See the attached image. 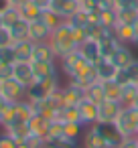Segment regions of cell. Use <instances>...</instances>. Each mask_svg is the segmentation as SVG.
I'll use <instances>...</instances> for the list:
<instances>
[{"label":"cell","mask_w":138,"mask_h":148,"mask_svg":"<svg viewBox=\"0 0 138 148\" xmlns=\"http://www.w3.org/2000/svg\"><path fill=\"white\" fill-rule=\"evenodd\" d=\"M59 69L63 71V75H65L69 81H73V83H77V85H81V87H87V85H91L93 81H97L95 65L89 63V61L79 53V49L73 51V53H69V55H65V57H61V59H59Z\"/></svg>","instance_id":"1"},{"label":"cell","mask_w":138,"mask_h":148,"mask_svg":"<svg viewBox=\"0 0 138 148\" xmlns=\"http://www.w3.org/2000/svg\"><path fill=\"white\" fill-rule=\"evenodd\" d=\"M49 43H51L53 51L57 53V59H61V57H65V55H69V53H73V51L79 49L77 39H75V33H73V27H71L67 21H63V23L51 33Z\"/></svg>","instance_id":"2"},{"label":"cell","mask_w":138,"mask_h":148,"mask_svg":"<svg viewBox=\"0 0 138 148\" xmlns=\"http://www.w3.org/2000/svg\"><path fill=\"white\" fill-rule=\"evenodd\" d=\"M61 83H59V75H53V77H45V79H35L29 87H27V99L29 101H43L47 99L55 89H59Z\"/></svg>","instance_id":"3"},{"label":"cell","mask_w":138,"mask_h":148,"mask_svg":"<svg viewBox=\"0 0 138 148\" xmlns=\"http://www.w3.org/2000/svg\"><path fill=\"white\" fill-rule=\"evenodd\" d=\"M114 124L124 138L138 136V110L136 108H122V112H120V116L116 118Z\"/></svg>","instance_id":"4"},{"label":"cell","mask_w":138,"mask_h":148,"mask_svg":"<svg viewBox=\"0 0 138 148\" xmlns=\"http://www.w3.org/2000/svg\"><path fill=\"white\" fill-rule=\"evenodd\" d=\"M93 126H95V130L102 134V138L106 140L108 148H118V146L124 142V136L120 134V130L116 128L114 122H95Z\"/></svg>","instance_id":"5"},{"label":"cell","mask_w":138,"mask_h":148,"mask_svg":"<svg viewBox=\"0 0 138 148\" xmlns=\"http://www.w3.org/2000/svg\"><path fill=\"white\" fill-rule=\"evenodd\" d=\"M0 95H2L6 101H10V103H16V101H21V99L27 97V87L23 83H19L14 77H10V79H4L2 81Z\"/></svg>","instance_id":"6"},{"label":"cell","mask_w":138,"mask_h":148,"mask_svg":"<svg viewBox=\"0 0 138 148\" xmlns=\"http://www.w3.org/2000/svg\"><path fill=\"white\" fill-rule=\"evenodd\" d=\"M77 110H79V116H81V124L87 128V126H93L97 122V116H100V103L83 97L79 103H77Z\"/></svg>","instance_id":"7"},{"label":"cell","mask_w":138,"mask_h":148,"mask_svg":"<svg viewBox=\"0 0 138 148\" xmlns=\"http://www.w3.org/2000/svg\"><path fill=\"white\" fill-rule=\"evenodd\" d=\"M12 77L23 83L25 87H29L35 81V71H33V63L31 61H16L12 65Z\"/></svg>","instance_id":"8"},{"label":"cell","mask_w":138,"mask_h":148,"mask_svg":"<svg viewBox=\"0 0 138 148\" xmlns=\"http://www.w3.org/2000/svg\"><path fill=\"white\" fill-rule=\"evenodd\" d=\"M45 61H59V59H57V53L53 51V47H51L49 41H45V43H35L31 63H45Z\"/></svg>","instance_id":"9"},{"label":"cell","mask_w":138,"mask_h":148,"mask_svg":"<svg viewBox=\"0 0 138 148\" xmlns=\"http://www.w3.org/2000/svg\"><path fill=\"white\" fill-rule=\"evenodd\" d=\"M79 53L89 61V63H97L100 59H102V47H100V41L97 39H91V37H87L81 45H79Z\"/></svg>","instance_id":"10"},{"label":"cell","mask_w":138,"mask_h":148,"mask_svg":"<svg viewBox=\"0 0 138 148\" xmlns=\"http://www.w3.org/2000/svg\"><path fill=\"white\" fill-rule=\"evenodd\" d=\"M61 89H63V106H77L85 97V87H81L73 81H69Z\"/></svg>","instance_id":"11"},{"label":"cell","mask_w":138,"mask_h":148,"mask_svg":"<svg viewBox=\"0 0 138 148\" xmlns=\"http://www.w3.org/2000/svg\"><path fill=\"white\" fill-rule=\"evenodd\" d=\"M122 103L120 101H112V99H104L100 103V116H97V122H116V118L120 116L122 112Z\"/></svg>","instance_id":"12"},{"label":"cell","mask_w":138,"mask_h":148,"mask_svg":"<svg viewBox=\"0 0 138 148\" xmlns=\"http://www.w3.org/2000/svg\"><path fill=\"white\" fill-rule=\"evenodd\" d=\"M51 33H53V31H51L41 18L29 23V39H31L33 43H45V41H49Z\"/></svg>","instance_id":"13"},{"label":"cell","mask_w":138,"mask_h":148,"mask_svg":"<svg viewBox=\"0 0 138 148\" xmlns=\"http://www.w3.org/2000/svg\"><path fill=\"white\" fill-rule=\"evenodd\" d=\"M81 8V2L79 0H53V6L51 10H55L63 21H67L73 12H77Z\"/></svg>","instance_id":"14"},{"label":"cell","mask_w":138,"mask_h":148,"mask_svg":"<svg viewBox=\"0 0 138 148\" xmlns=\"http://www.w3.org/2000/svg\"><path fill=\"white\" fill-rule=\"evenodd\" d=\"M81 138H83V148H108L106 140H104L102 134L95 130V126H87Z\"/></svg>","instance_id":"15"},{"label":"cell","mask_w":138,"mask_h":148,"mask_svg":"<svg viewBox=\"0 0 138 148\" xmlns=\"http://www.w3.org/2000/svg\"><path fill=\"white\" fill-rule=\"evenodd\" d=\"M134 59H136V55L132 53L130 45H120V47H118V51L110 57V61H112L116 67H128Z\"/></svg>","instance_id":"16"},{"label":"cell","mask_w":138,"mask_h":148,"mask_svg":"<svg viewBox=\"0 0 138 148\" xmlns=\"http://www.w3.org/2000/svg\"><path fill=\"white\" fill-rule=\"evenodd\" d=\"M35 79H45L59 75V61H45V63H33Z\"/></svg>","instance_id":"17"},{"label":"cell","mask_w":138,"mask_h":148,"mask_svg":"<svg viewBox=\"0 0 138 148\" xmlns=\"http://www.w3.org/2000/svg\"><path fill=\"white\" fill-rule=\"evenodd\" d=\"M49 126H51V120H47L45 116H39V114H35V116L29 120L31 134H35V136H41V138H47ZM45 142H47V140H45Z\"/></svg>","instance_id":"18"},{"label":"cell","mask_w":138,"mask_h":148,"mask_svg":"<svg viewBox=\"0 0 138 148\" xmlns=\"http://www.w3.org/2000/svg\"><path fill=\"white\" fill-rule=\"evenodd\" d=\"M116 69H118V67H116L110 59H100V61L95 63V75H97V81H110V79H114Z\"/></svg>","instance_id":"19"},{"label":"cell","mask_w":138,"mask_h":148,"mask_svg":"<svg viewBox=\"0 0 138 148\" xmlns=\"http://www.w3.org/2000/svg\"><path fill=\"white\" fill-rule=\"evenodd\" d=\"M4 132H8L16 142H25V140L31 136L29 122H12L10 126H6V128H4Z\"/></svg>","instance_id":"20"},{"label":"cell","mask_w":138,"mask_h":148,"mask_svg":"<svg viewBox=\"0 0 138 148\" xmlns=\"http://www.w3.org/2000/svg\"><path fill=\"white\" fill-rule=\"evenodd\" d=\"M114 35L122 45H134V25H122L118 23L114 27Z\"/></svg>","instance_id":"21"},{"label":"cell","mask_w":138,"mask_h":148,"mask_svg":"<svg viewBox=\"0 0 138 148\" xmlns=\"http://www.w3.org/2000/svg\"><path fill=\"white\" fill-rule=\"evenodd\" d=\"M12 47H14L16 61H31V57H33V47H35L33 41H16V43H12Z\"/></svg>","instance_id":"22"},{"label":"cell","mask_w":138,"mask_h":148,"mask_svg":"<svg viewBox=\"0 0 138 148\" xmlns=\"http://www.w3.org/2000/svg\"><path fill=\"white\" fill-rule=\"evenodd\" d=\"M67 23L73 27V29H87V25L91 23V16H89V12H85L83 8H79L77 12H73L69 18H67Z\"/></svg>","instance_id":"23"},{"label":"cell","mask_w":138,"mask_h":148,"mask_svg":"<svg viewBox=\"0 0 138 148\" xmlns=\"http://www.w3.org/2000/svg\"><path fill=\"white\" fill-rule=\"evenodd\" d=\"M136 97H138V85H136V83H128V85L122 87L120 103H122L124 108H132L134 101H136Z\"/></svg>","instance_id":"24"},{"label":"cell","mask_w":138,"mask_h":148,"mask_svg":"<svg viewBox=\"0 0 138 148\" xmlns=\"http://www.w3.org/2000/svg\"><path fill=\"white\" fill-rule=\"evenodd\" d=\"M85 97L95 101V103H102L106 99V93H104V83L102 81H93L91 85L85 87Z\"/></svg>","instance_id":"25"},{"label":"cell","mask_w":138,"mask_h":148,"mask_svg":"<svg viewBox=\"0 0 138 148\" xmlns=\"http://www.w3.org/2000/svg\"><path fill=\"white\" fill-rule=\"evenodd\" d=\"M85 132V126L79 122H63V136L71 140H79Z\"/></svg>","instance_id":"26"},{"label":"cell","mask_w":138,"mask_h":148,"mask_svg":"<svg viewBox=\"0 0 138 148\" xmlns=\"http://www.w3.org/2000/svg\"><path fill=\"white\" fill-rule=\"evenodd\" d=\"M97 21L102 23V27H104V29L114 31V27L118 25V10H116V8H106V10H102Z\"/></svg>","instance_id":"27"},{"label":"cell","mask_w":138,"mask_h":148,"mask_svg":"<svg viewBox=\"0 0 138 148\" xmlns=\"http://www.w3.org/2000/svg\"><path fill=\"white\" fill-rule=\"evenodd\" d=\"M10 33H12L14 43H16V41H31V39H29V23H27L25 18H21L19 23H14V25L10 27Z\"/></svg>","instance_id":"28"},{"label":"cell","mask_w":138,"mask_h":148,"mask_svg":"<svg viewBox=\"0 0 138 148\" xmlns=\"http://www.w3.org/2000/svg\"><path fill=\"white\" fill-rule=\"evenodd\" d=\"M116 10H118V23H122V25H134L138 21L136 6H126V8H116Z\"/></svg>","instance_id":"29"},{"label":"cell","mask_w":138,"mask_h":148,"mask_svg":"<svg viewBox=\"0 0 138 148\" xmlns=\"http://www.w3.org/2000/svg\"><path fill=\"white\" fill-rule=\"evenodd\" d=\"M104 83V93H106V99H112V101H120L122 97V85L116 83L114 79L110 81H102Z\"/></svg>","instance_id":"30"},{"label":"cell","mask_w":138,"mask_h":148,"mask_svg":"<svg viewBox=\"0 0 138 148\" xmlns=\"http://www.w3.org/2000/svg\"><path fill=\"white\" fill-rule=\"evenodd\" d=\"M19 10H21V18H25L27 23H33V21H37V18H41V10L31 2V0H29L27 4H23Z\"/></svg>","instance_id":"31"},{"label":"cell","mask_w":138,"mask_h":148,"mask_svg":"<svg viewBox=\"0 0 138 148\" xmlns=\"http://www.w3.org/2000/svg\"><path fill=\"white\" fill-rule=\"evenodd\" d=\"M0 12H2V23H4V27H8V29H10L14 23L21 21V10L14 8V6H6V8L0 10Z\"/></svg>","instance_id":"32"},{"label":"cell","mask_w":138,"mask_h":148,"mask_svg":"<svg viewBox=\"0 0 138 148\" xmlns=\"http://www.w3.org/2000/svg\"><path fill=\"white\" fill-rule=\"evenodd\" d=\"M41 21H43L51 31H55V29L63 23V18H61L55 10H51V8H49V10H45V12H41Z\"/></svg>","instance_id":"33"},{"label":"cell","mask_w":138,"mask_h":148,"mask_svg":"<svg viewBox=\"0 0 138 148\" xmlns=\"http://www.w3.org/2000/svg\"><path fill=\"white\" fill-rule=\"evenodd\" d=\"M63 138V122L61 120H51V126H49V132H47V144L53 142V140H59Z\"/></svg>","instance_id":"34"},{"label":"cell","mask_w":138,"mask_h":148,"mask_svg":"<svg viewBox=\"0 0 138 148\" xmlns=\"http://www.w3.org/2000/svg\"><path fill=\"white\" fill-rule=\"evenodd\" d=\"M12 122H16V103H8L6 110L2 112V116H0V126L2 128L10 126Z\"/></svg>","instance_id":"35"},{"label":"cell","mask_w":138,"mask_h":148,"mask_svg":"<svg viewBox=\"0 0 138 148\" xmlns=\"http://www.w3.org/2000/svg\"><path fill=\"white\" fill-rule=\"evenodd\" d=\"M0 63H4V65H14L16 63V55H14V47L12 45L0 47Z\"/></svg>","instance_id":"36"},{"label":"cell","mask_w":138,"mask_h":148,"mask_svg":"<svg viewBox=\"0 0 138 148\" xmlns=\"http://www.w3.org/2000/svg\"><path fill=\"white\" fill-rule=\"evenodd\" d=\"M47 146H51V148H79V144H77V140H71V138H59V140H53V142H49Z\"/></svg>","instance_id":"37"},{"label":"cell","mask_w":138,"mask_h":148,"mask_svg":"<svg viewBox=\"0 0 138 148\" xmlns=\"http://www.w3.org/2000/svg\"><path fill=\"white\" fill-rule=\"evenodd\" d=\"M114 81L120 83V85L124 87V85L132 83V77H130V73H128L126 67H118V69H116V75H114Z\"/></svg>","instance_id":"38"},{"label":"cell","mask_w":138,"mask_h":148,"mask_svg":"<svg viewBox=\"0 0 138 148\" xmlns=\"http://www.w3.org/2000/svg\"><path fill=\"white\" fill-rule=\"evenodd\" d=\"M12 43H14V39H12L10 29L8 27H0V47H8Z\"/></svg>","instance_id":"39"},{"label":"cell","mask_w":138,"mask_h":148,"mask_svg":"<svg viewBox=\"0 0 138 148\" xmlns=\"http://www.w3.org/2000/svg\"><path fill=\"white\" fill-rule=\"evenodd\" d=\"M25 144H27L29 148H45V146H47L45 138H41V136H35V134H31V136L25 140Z\"/></svg>","instance_id":"40"},{"label":"cell","mask_w":138,"mask_h":148,"mask_svg":"<svg viewBox=\"0 0 138 148\" xmlns=\"http://www.w3.org/2000/svg\"><path fill=\"white\" fill-rule=\"evenodd\" d=\"M19 146V142L8 134V132H2L0 134V148H16Z\"/></svg>","instance_id":"41"},{"label":"cell","mask_w":138,"mask_h":148,"mask_svg":"<svg viewBox=\"0 0 138 148\" xmlns=\"http://www.w3.org/2000/svg\"><path fill=\"white\" fill-rule=\"evenodd\" d=\"M10 77H12V65H4V63H0V81L10 79Z\"/></svg>","instance_id":"42"},{"label":"cell","mask_w":138,"mask_h":148,"mask_svg":"<svg viewBox=\"0 0 138 148\" xmlns=\"http://www.w3.org/2000/svg\"><path fill=\"white\" fill-rule=\"evenodd\" d=\"M126 69H128V73H130V77H132V83H136V81H138V59H134Z\"/></svg>","instance_id":"43"},{"label":"cell","mask_w":138,"mask_h":148,"mask_svg":"<svg viewBox=\"0 0 138 148\" xmlns=\"http://www.w3.org/2000/svg\"><path fill=\"white\" fill-rule=\"evenodd\" d=\"M31 2H33L41 12H45V10H49V8L53 6V0H31Z\"/></svg>","instance_id":"44"},{"label":"cell","mask_w":138,"mask_h":148,"mask_svg":"<svg viewBox=\"0 0 138 148\" xmlns=\"http://www.w3.org/2000/svg\"><path fill=\"white\" fill-rule=\"evenodd\" d=\"M118 148H138V140H136V136H134V138H124V142H122Z\"/></svg>","instance_id":"45"},{"label":"cell","mask_w":138,"mask_h":148,"mask_svg":"<svg viewBox=\"0 0 138 148\" xmlns=\"http://www.w3.org/2000/svg\"><path fill=\"white\" fill-rule=\"evenodd\" d=\"M116 8H126V6H134V0H114Z\"/></svg>","instance_id":"46"},{"label":"cell","mask_w":138,"mask_h":148,"mask_svg":"<svg viewBox=\"0 0 138 148\" xmlns=\"http://www.w3.org/2000/svg\"><path fill=\"white\" fill-rule=\"evenodd\" d=\"M29 0H6V4L8 6H14V8H21L23 4H27Z\"/></svg>","instance_id":"47"},{"label":"cell","mask_w":138,"mask_h":148,"mask_svg":"<svg viewBox=\"0 0 138 148\" xmlns=\"http://www.w3.org/2000/svg\"><path fill=\"white\" fill-rule=\"evenodd\" d=\"M8 103H10V101H6L2 95H0V116H2V112L6 110V106H8Z\"/></svg>","instance_id":"48"},{"label":"cell","mask_w":138,"mask_h":148,"mask_svg":"<svg viewBox=\"0 0 138 148\" xmlns=\"http://www.w3.org/2000/svg\"><path fill=\"white\" fill-rule=\"evenodd\" d=\"M134 45H138V21L134 23Z\"/></svg>","instance_id":"49"},{"label":"cell","mask_w":138,"mask_h":148,"mask_svg":"<svg viewBox=\"0 0 138 148\" xmlns=\"http://www.w3.org/2000/svg\"><path fill=\"white\" fill-rule=\"evenodd\" d=\"M132 108H136V110H138V97H136V101H134V106H132Z\"/></svg>","instance_id":"50"},{"label":"cell","mask_w":138,"mask_h":148,"mask_svg":"<svg viewBox=\"0 0 138 148\" xmlns=\"http://www.w3.org/2000/svg\"><path fill=\"white\" fill-rule=\"evenodd\" d=\"M0 89H2V81H0Z\"/></svg>","instance_id":"51"},{"label":"cell","mask_w":138,"mask_h":148,"mask_svg":"<svg viewBox=\"0 0 138 148\" xmlns=\"http://www.w3.org/2000/svg\"><path fill=\"white\" fill-rule=\"evenodd\" d=\"M45 148H51V146H45Z\"/></svg>","instance_id":"52"},{"label":"cell","mask_w":138,"mask_h":148,"mask_svg":"<svg viewBox=\"0 0 138 148\" xmlns=\"http://www.w3.org/2000/svg\"><path fill=\"white\" fill-rule=\"evenodd\" d=\"M136 140H138V136H136Z\"/></svg>","instance_id":"53"},{"label":"cell","mask_w":138,"mask_h":148,"mask_svg":"<svg viewBox=\"0 0 138 148\" xmlns=\"http://www.w3.org/2000/svg\"><path fill=\"white\" fill-rule=\"evenodd\" d=\"M136 85H138V81H136Z\"/></svg>","instance_id":"54"},{"label":"cell","mask_w":138,"mask_h":148,"mask_svg":"<svg viewBox=\"0 0 138 148\" xmlns=\"http://www.w3.org/2000/svg\"><path fill=\"white\" fill-rule=\"evenodd\" d=\"M79 2H81V0H79Z\"/></svg>","instance_id":"55"}]
</instances>
